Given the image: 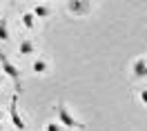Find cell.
I'll list each match as a JSON object with an SVG mask.
<instances>
[{
    "mask_svg": "<svg viewBox=\"0 0 147 131\" xmlns=\"http://www.w3.org/2000/svg\"><path fill=\"white\" fill-rule=\"evenodd\" d=\"M56 120L60 122L65 129H85V124L78 120L71 111H69V107H67L65 102H58V104H56Z\"/></svg>",
    "mask_w": 147,
    "mask_h": 131,
    "instance_id": "1",
    "label": "cell"
},
{
    "mask_svg": "<svg viewBox=\"0 0 147 131\" xmlns=\"http://www.w3.org/2000/svg\"><path fill=\"white\" fill-rule=\"evenodd\" d=\"M0 67H2V76H7L11 82H16V87L20 89V84H18V82H20V69L13 65V62H11V60L5 56L2 51H0Z\"/></svg>",
    "mask_w": 147,
    "mask_h": 131,
    "instance_id": "2",
    "label": "cell"
},
{
    "mask_svg": "<svg viewBox=\"0 0 147 131\" xmlns=\"http://www.w3.org/2000/svg\"><path fill=\"white\" fill-rule=\"evenodd\" d=\"M67 11L78 18H85L92 13V0H67Z\"/></svg>",
    "mask_w": 147,
    "mask_h": 131,
    "instance_id": "3",
    "label": "cell"
},
{
    "mask_svg": "<svg viewBox=\"0 0 147 131\" xmlns=\"http://www.w3.org/2000/svg\"><path fill=\"white\" fill-rule=\"evenodd\" d=\"M9 120H11V124H13L16 129H20V131L27 129L25 118H22V116H20V111H18V96H13V98L9 100Z\"/></svg>",
    "mask_w": 147,
    "mask_h": 131,
    "instance_id": "4",
    "label": "cell"
},
{
    "mask_svg": "<svg viewBox=\"0 0 147 131\" xmlns=\"http://www.w3.org/2000/svg\"><path fill=\"white\" fill-rule=\"evenodd\" d=\"M131 76L138 78V80H145L147 78V60L145 58H136L131 62Z\"/></svg>",
    "mask_w": 147,
    "mask_h": 131,
    "instance_id": "5",
    "label": "cell"
},
{
    "mask_svg": "<svg viewBox=\"0 0 147 131\" xmlns=\"http://www.w3.org/2000/svg\"><path fill=\"white\" fill-rule=\"evenodd\" d=\"M18 51H20V56H31V53L36 51V45H34V40H29V38L20 40V45H18Z\"/></svg>",
    "mask_w": 147,
    "mask_h": 131,
    "instance_id": "6",
    "label": "cell"
},
{
    "mask_svg": "<svg viewBox=\"0 0 147 131\" xmlns=\"http://www.w3.org/2000/svg\"><path fill=\"white\" fill-rule=\"evenodd\" d=\"M31 69H34V74H47L49 65H47V60H45V58H38V60H34Z\"/></svg>",
    "mask_w": 147,
    "mask_h": 131,
    "instance_id": "7",
    "label": "cell"
},
{
    "mask_svg": "<svg viewBox=\"0 0 147 131\" xmlns=\"http://www.w3.org/2000/svg\"><path fill=\"white\" fill-rule=\"evenodd\" d=\"M31 13H34L36 18H49L51 11H49V7H45V5H36V7L31 9Z\"/></svg>",
    "mask_w": 147,
    "mask_h": 131,
    "instance_id": "8",
    "label": "cell"
},
{
    "mask_svg": "<svg viewBox=\"0 0 147 131\" xmlns=\"http://www.w3.org/2000/svg\"><path fill=\"white\" fill-rule=\"evenodd\" d=\"M9 25H7V18H0V40L2 42H7L9 40Z\"/></svg>",
    "mask_w": 147,
    "mask_h": 131,
    "instance_id": "9",
    "label": "cell"
},
{
    "mask_svg": "<svg viewBox=\"0 0 147 131\" xmlns=\"http://www.w3.org/2000/svg\"><path fill=\"white\" fill-rule=\"evenodd\" d=\"M34 25H36V16L29 11V13H22V27L25 29H34Z\"/></svg>",
    "mask_w": 147,
    "mask_h": 131,
    "instance_id": "10",
    "label": "cell"
},
{
    "mask_svg": "<svg viewBox=\"0 0 147 131\" xmlns=\"http://www.w3.org/2000/svg\"><path fill=\"white\" fill-rule=\"evenodd\" d=\"M45 131H69V129H65L58 120H51V122H47V124H45Z\"/></svg>",
    "mask_w": 147,
    "mask_h": 131,
    "instance_id": "11",
    "label": "cell"
},
{
    "mask_svg": "<svg viewBox=\"0 0 147 131\" xmlns=\"http://www.w3.org/2000/svg\"><path fill=\"white\" fill-rule=\"evenodd\" d=\"M140 100L147 104V89H143V91H140Z\"/></svg>",
    "mask_w": 147,
    "mask_h": 131,
    "instance_id": "12",
    "label": "cell"
},
{
    "mask_svg": "<svg viewBox=\"0 0 147 131\" xmlns=\"http://www.w3.org/2000/svg\"><path fill=\"white\" fill-rule=\"evenodd\" d=\"M0 87H2V74H0Z\"/></svg>",
    "mask_w": 147,
    "mask_h": 131,
    "instance_id": "13",
    "label": "cell"
},
{
    "mask_svg": "<svg viewBox=\"0 0 147 131\" xmlns=\"http://www.w3.org/2000/svg\"><path fill=\"white\" fill-rule=\"evenodd\" d=\"M0 122H2V111H0Z\"/></svg>",
    "mask_w": 147,
    "mask_h": 131,
    "instance_id": "14",
    "label": "cell"
},
{
    "mask_svg": "<svg viewBox=\"0 0 147 131\" xmlns=\"http://www.w3.org/2000/svg\"><path fill=\"white\" fill-rule=\"evenodd\" d=\"M0 131H2V122H0Z\"/></svg>",
    "mask_w": 147,
    "mask_h": 131,
    "instance_id": "15",
    "label": "cell"
},
{
    "mask_svg": "<svg viewBox=\"0 0 147 131\" xmlns=\"http://www.w3.org/2000/svg\"><path fill=\"white\" fill-rule=\"evenodd\" d=\"M145 60H147V58H145Z\"/></svg>",
    "mask_w": 147,
    "mask_h": 131,
    "instance_id": "16",
    "label": "cell"
}]
</instances>
